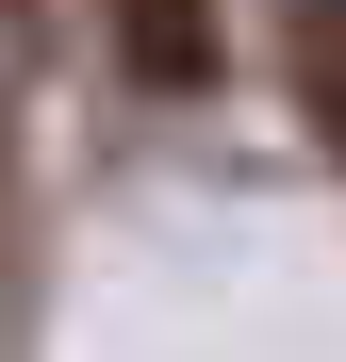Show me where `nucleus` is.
Listing matches in <instances>:
<instances>
[{"label": "nucleus", "instance_id": "nucleus-3", "mask_svg": "<svg viewBox=\"0 0 346 362\" xmlns=\"http://www.w3.org/2000/svg\"><path fill=\"white\" fill-rule=\"evenodd\" d=\"M0 49H33V0H0Z\"/></svg>", "mask_w": 346, "mask_h": 362}, {"label": "nucleus", "instance_id": "nucleus-2", "mask_svg": "<svg viewBox=\"0 0 346 362\" xmlns=\"http://www.w3.org/2000/svg\"><path fill=\"white\" fill-rule=\"evenodd\" d=\"M280 49H297V115H313L330 165H346V0H280Z\"/></svg>", "mask_w": 346, "mask_h": 362}, {"label": "nucleus", "instance_id": "nucleus-1", "mask_svg": "<svg viewBox=\"0 0 346 362\" xmlns=\"http://www.w3.org/2000/svg\"><path fill=\"white\" fill-rule=\"evenodd\" d=\"M115 17V66L149 99H214L231 83V0H99Z\"/></svg>", "mask_w": 346, "mask_h": 362}]
</instances>
